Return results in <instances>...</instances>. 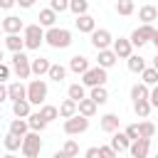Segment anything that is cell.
<instances>
[{
  "label": "cell",
  "mask_w": 158,
  "mask_h": 158,
  "mask_svg": "<svg viewBox=\"0 0 158 158\" xmlns=\"http://www.w3.org/2000/svg\"><path fill=\"white\" fill-rule=\"evenodd\" d=\"M5 99H7V86H5V84H0V104H2Z\"/></svg>",
  "instance_id": "cell-47"
},
{
  "label": "cell",
  "mask_w": 158,
  "mask_h": 158,
  "mask_svg": "<svg viewBox=\"0 0 158 158\" xmlns=\"http://www.w3.org/2000/svg\"><path fill=\"white\" fill-rule=\"evenodd\" d=\"M99 158H118V153L111 146H99Z\"/></svg>",
  "instance_id": "cell-42"
},
{
  "label": "cell",
  "mask_w": 158,
  "mask_h": 158,
  "mask_svg": "<svg viewBox=\"0 0 158 158\" xmlns=\"http://www.w3.org/2000/svg\"><path fill=\"white\" fill-rule=\"evenodd\" d=\"M12 72L17 74V79H20V81H22V79H27V77L32 74V59H30L25 52L12 54Z\"/></svg>",
  "instance_id": "cell-4"
},
{
  "label": "cell",
  "mask_w": 158,
  "mask_h": 158,
  "mask_svg": "<svg viewBox=\"0 0 158 158\" xmlns=\"http://www.w3.org/2000/svg\"><path fill=\"white\" fill-rule=\"evenodd\" d=\"M62 153L64 156H69V158H77L79 156V146H77V141H64V146H62Z\"/></svg>",
  "instance_id": "cell-40"
},
{
  "label": "cell",
  "mask_w": 158,
  "mask_h": 158,
  "mask_svg": "<svg viewBox=\"0 0 158 158\" xmlns=\"http://www.w3.org/2000/svg\"><path fill=\"white\" fill-rule=\"evenodd\" d=\"M106 79H109L106 69H101V67H91V69L81 77V84L89 86V89H96V86H106Z\"/></svg>",
  "instance_id": "cell-6"
},
{
  "label": "cell",
  "mask_w": 158,
  "mask_h": 158,
  "mask_svg": "<svg viewBox=\"0 0 158 158\" xmlns=\"http://www.w3.org/2000/svg\"><path fill=\"white\" fill-rule=\"evenodd\" d=\"M156 158H158V153H156Z\"/></svg>",
  "instance_id": "cell-57"
},
{
  "label": "cell",
  "mask_w": 158,
  "mask_h": 158,
  "mask_svg": "<svg viewBox=\"0 0 158 158\" xmlns=\"http://www.w3.org/2000/svg\"><path fill=\"white\" fill-rule=\"evenodd\" d=\"M20 7H25V10L32 7V0H20Z\"/></svg>",
  "instance_id": "cell-49"
},
{
  "label": "cell",
  "mask_w": 158,
  "mask_h": 158,
  "mask_svg": "<svg viewBox=\"0 0 158 158\" xmlns=\"http://www.w3.org/2000/svg\"><path fill=\"white\" fill-rule=\"evenodd\" d=\"M74 25H77V30L84 32V35H91V32L96 30V20H94L91 15H81V17H77Z\"/></svg>",
  "instance_id": "cell-15"
},
{
  "label": "cell",
  "mask_w": 158,
  "mask_h": 158,
  "mask_svg": "<svg viewBox=\"0 0 158 158\" xmlns=\"http://www.w3.org/2000/svg\"><path fill=\"white\" fill-rule=\"evenodd\" d=\"M44 42L52 49H67L72 44V32L64 30V27H52V30L44 32Z\"/></svg>",
  "instance_id": "cell-1"
},
{
  "label": "cell",
  "mask_w": 158,
  "mask_h": 158,
  "mask_svg": "<svg viewBox=\"0 0 158 158\" xmlns=\"http://www.w3.org/2000/svg\"><path fill=\"white\" fill-rule=\"evenodd\" d=\"M118 121H121V118H118L116 114H104L99 126H101V131H106V133H116V131H118Z\"/></svg>",
  "instance_id": "cell-18"
},
{
  "label": "cell",
  "mask_w": 158,
  "mask_h": 158,
  "mask_svg": "<svg viewBox=\"0 0 158 158\" xmlns=\"http://www.w3.org/2000/svg\"><path fill=\"white\" fill-rule=\"evenodd\" d=\"M77 114H79V116H84V118H91V116L96 114V104L86 96L84 101H79V104H77Z\"/></svg>",
  "instance_id": "cell-27"
},
{
  "label": "cell",
  "mask_w": 158,
  "mask_h": 158,
  "mask_svg": "<svg viewBox=\"0 0 158 158\" xmlns=\"http://www.w3.org/2000/svg\"><path fill=\"white\" fill-rule=\"evenodd\" d=\"M153 69H156V72H158V54H156V57H153Z\"/></svg>",
  "instance_id": "cell-52"
},
{
  "label": "cell",
  "mask_w": 158,
  "mask_h": 158,
  "mask_svg": "<svg viewBox=\"0 0 158 158\" xmlns=\"http://www.w3.org/2000/svg\"><path fill=\"white\" fill-rule=\"evenodd\" d=\"M22 156L25 158H37L40 156V151H42V138H40V133H35V131H30L25 138H22Z\"/></svg>",
  "instance_id": "cell-5"
},
{
  "label": "cell",
  "mask_w": 158,
  "mask_h": 158,
  "mask_svg": "<svg viewBox=\"0 0 158 158\" xmlns=\"http://www.w3.org/2000/svg\"><path fill=\"white\" fill-rule=\"evenodd\" d=\"M12 5H15V2H12V0H0V7H2V10H10V7H12Z\"/></svg>",
  "instance_id": "cell-48"
},
{
  "label": "cell",
  "mask_w": 158,
  "mask_h": 158,
  "mask_svg": "<svg viewBox=\"0 0 158 158\" xmlns=\"http://www.w3.org/2000/svg\"><path fill=\"white\" fill-rule=\"evenodd\" d=\"M7 99H12V104H15V101H25V99H27V86H25L22 81L7 84Z\"/></svg>",
  "instance_id": "cell-12"
},
{
  "label": "cell",
  "mask_w": 158,
  "mask_h": 158,
  "mask_svg": "<svg viewBox=\"0 0 158 158\" xmlns=\"http://www.w3.org/2000/svg\"><path fill=\"white\" fill-rule=\"evenodd\" d=\"M69 69H72L74 74H81V77H84L91 67H89V59H86L84 54H74V57L69 59Z\"/></svg>",
  "instance_id": "cell-14"
},
{
  "label": "cell",
  "mask_w": 158,
  "mask_h": 158,
  "mask_svg": "<svg viewBox=\"0 0 158 158\" xmlns=\"http://www.w3.org/2000/svg\"><path fill=\"white\" fill-rule=\"evenodd\" d=\"M109 146H111L116 153H121V151H128V148H131V141H128V136H126V133H118V131H116Z\"/></svg>",
  "instance_id": "cell-21"
},
{
  "label": "cell",
  "mask_w": 158,
  "mask_h": 158,
  "mask_svg": "<svg viewBox=\"0 0 158 158\" xmlns=\"http://www.w3.org/2000/svg\"><path fill=\"white\" fill-rule=\"evenodd\" d=\"M40 116L49 123V121L59 118V109H57V106H52V104H44V106H40Z\"/></svg>",
  "instance_id": "cell-35"
},
{
  "label": "cell",
  "mask_w": 158,
  "mask_h": 158,
  "mask_svg": "<svg viewBox=\"0 0 158 158\" xmlns=\"http://www.w3.org/2000/svg\"><path fill=\"white\" fill-rule=\"evenodd\" d=\"M52 158H69V156H64V153H62V151H57V153H54V156H52Z\"/></svg>",
  "instance_id": "cell-50"
},
{
  "label": "cell",
  "mask_w": 158,
  "mask_h": 158,
  "mask_svg": "<svg viewBox=\"0 0 158 158\" xmlns=\"http://www.w3.org/2000/svg\"><path fill=\"white\" fill-rule=\"evenodd\" d=\"M111 44H114V37H111V32H109V30H104V27H96V30L91 32V47H94L96 52L111 49Z\"/></svg>",
  "instance_id": "cell-7"
},
{
  "label": "cell",
  "mask_w": 158,
  "mask_h": 158,
  "mask_svg": "<svg viewBox=\"0 0 158 158\" xmlns=\"http://www.w3.org/2000/svg\"><path fill=\"white\" fill-rule=\"evenodd\" d=\"M49 10L52 12H64V10H69V2L67 0H52L49 2Z\"/></svg>",
  "instance_id": "cell-41"
},
{
  "label": "cell",
  "mask_w": 158,
  "mask_h": 158,
  "mask_svg": "<svg viewBox=\"0 0 158 158\" xmlns=\"http://www.w3.org/2000/svg\"><path fill=\"white\" fill-rule=\"evenodd\" d=\"M151 109H153V106H151V101H148V99H146V101H136V104H133V111H136V116H138V118H148Z\"/></svg>",
  "instance_id": "cell-38"
},
{
  "label": "cell",
  "mask_w": 158,
  "mask_h": 158,
  "mask_svg": "<svg viewBox=\"0 0 158 158\" xmlns=\"http://www.w3.org/2000/svg\"><path fill=\"white\" fill-rule=\"evenodd\" d=\"M69 10H72L77 17L89 15V12H86V10H89V2H86V0H72V2H69Z\"/></svg>",
  "instance_id": "cell-37"
},
{
  "label": "cell",
  "mask_w": 158,
  "mask_h": 158,
  "mask_svg": "<svg viewBox=\"0 0 158 158\" xmlns=\"http://www.w3.org/2000/svg\"><path fill=\"white\" fill-rule=\"evenodd\" d=\"M0 32H2V27H0Z\"/></svg>",
  "instance_id": "cell-56"
},
{
  "label": "cell",
  "mask_w": 158,
  "mask_h": 158,
  "mask_svg": "<svg viewBox=\"0 0 158 158\" xmlns=\"http://www.w3.org/2000/svg\"><path fill=\"white\" fill-rule=\"evenodd\" d=\"M47 81L44 79H32L30 84H27V101L30 104H40V106H44V99H47Z\"/></svg>",
  "instance_id": "cell-3"
},
{
  "label": "cell",
  "mask_w": 158,
  "mask_h": 158,
  "mask_svg": "<svg viewBox=\"0 0 158 158\" xmlns=\"http://www.w3.org/2000/svg\"><path fill=\"white\" fill-rule=\"evenodd\" d=\"M84 158H99V146H91V148H86Z\"/></svg>",
  "instance_id": "cell-46"
},
{
  "label": "cell",
  "mask_w": 158,
  "mask_h": 158,
  "mask_svg": "<svg viewBox=\"0 0 158 158\" xmlns=\"http://www.w3.org/2000/svg\"><path fill=\"white\" fill-rule=\"evenodd\" d=\"M148 151H151V141L138 138V141H133V143H131L128 156H131V158H146V156H148Z\"/></svg>",
  "instance_id": "cell-13"
},
{
  "label": "cell",
  "mask_w": 158,
  "mask_h": 158,
  "mask_svg": "<svg viewBox=\"0 0 158 158\" xmlns=\"http://www.w3.org/2000/svg\"><path fill=\"white\" fill-rule=\"evenodd\" d=\"M126 64H128V72H133V74H143L146 72V59L141 54H131L126 59Z\"/></svg>",
  "instance_id": "cell-24"
},
{
  "label": "cell",
  "mask_w": 158,
  "mask_h": 158,
  "mask_svg": "<svg viewBox=\"0 0 158 158\" xmlns=\"http://www.w3.org/2000/svg\"><path fill=\"white\" fill-rule=\"evenodd\" d=\"M158 17V7L156 5H141L138 7V20H143V25H151Z\"/></svg>",
  "instance_id": "cell-19"
},
{
  "label": "cell",
  "mask_w": 158,
  "mask_h": 158,
  "mask_svg": "<svg viewBox=\"0 0 158 158\" xmlns=\"http://www.w3.org/2000/svg\"><path fill=\"white\" fill-rule=\"evenodd\" d=\"M141 84H146L148 89H153V86H158V72H156L153 67H146V72L141 74Z\"/></svg>",
  "instance_id": "cell-32"
},
{
  "label": "cell",
  "mask_w": 158,
  "mask_h": 158,
  "mask_svg": "<svg viewBox=\"0 0 158 158\" xmlns=\"http://www.w3.org/2000/svg\"><path fill=\"white\" fill-rule=\"evenodd\" d=\"M52 81H57V84H62L64 81V77H67V67L64 64H52V69H49V74H47Z\"/></svg>",
  "instance_id": "cell-34"
},
{
  "label": "cell",
  "mask_w": 158,
  "mask_h": 158,
  "mask_svg": "<svg viewBox=\"0 0 158 158\" xmlns=\"http://www.w3.org/2000/svg\"><path fill=\"white\" fill-rule=\"evenodd\" d=\"M10 72H12V67H7V64L2 62V64H0V84H2L5 79H10Z\"/></svg>",
  "instance_id": "cell-44"
},
{
  "label": "cell",
  "mask_w": 158,
  "mask_h": 158,
  "mask_svg": "<svg viewBox=\"0 0 158 158\" xmlns=\"http://www.w3.org/2000/svg\"><path fill=\"white\" fill-rule=\"evenodd\" d=\"M153 44H156V49H158V30H156V35H153V40H151Z\"/></svg>",
  "instance_id": "cell-51"
},
{
  "label": "cell",
  "mask_w": 158,
  "mask_h": 158,
  "mask_svg": "<svg viewBox=\"0 0 158 158\" xmlns=\"http://www.w3.org/2000/svg\"><path fill=\"white\" fill-rule=\"evenodd\" d=\"M126 158H131V156H126Z\"/></svg>",
  "instance_id": "cell-55"
},
{
  "label": "cell",
  "mask_w": 158,
  "mask_h": 158,
  "mask_svg": "<svg viewBox=\"0 0 158 158\" xmlns=\"http://www.w3.org/2000/svg\"><path fill=\"white\" fill-rule=\"evenodd\" d=\"M57 109H59V116H62L64 121H67V118H74V116H77V101H72V99H64V101H62V104H59Z\"/></svg>",
  "instance_id": "cell-26"
},
{
  "label": "cell",
  "mask_w": 158,
  "mask_h": 158,
  "mask_svg": "<svg viewBox=\"0 0 158 158\" xmlns=\"http://www.w3.org/2000/svg\"><path fill=\"white\" fill-rule=\"evenodd\" d=\"M49 69H52V62H49V59H44V57L32 59V74H35L37 79L44 77V74H49Z\"/></svg>",
  "instance_id": "cell-17"
},
{
  "label": "cell",
  "mask_w": 158,
  "mask_h": 158,
  "mask_svg": "<svg viewBox=\"0 0 158 158\" xmlns=\"http://www.w3.org/2000/svg\"><path fill=\"white\" fill-rule=\"evenodd\" d=\"M0 64H2V49H0Z\"/></svg>",
  "instance_id": "cell-54"
},
{
  "label": "cell",
  "mask_w": 158,
  "mask_h": 158,
  "mask_svg": "<svg viewBox=\"0 0 158 158\" xmlns=\"http://www.w3.org/2000/svg\"><path fill=\"white\" fill-rule=\"evenodd\" d=\"M67 99H72V101H84L86 99V86L84 84H69V89H67Z\"/></svg>",
  "instance_id": "cell-25"
},
{
  "label": "cell",
  "mask_w": 158,
  "mask_h": 158,
  "mask_svg": "<svg viewBox=\"0 0 158 158\" xmlns=\"http://www.w3.org/2000/svg\"><path fill=\"white\" fill-rule=\"evenodd\" d=\"M2 158H17V156H15V153H5Z\"/></svg>",
  "instance_id": "cell-53"
},
{
  "label": "cell",
  "mask_w": 158,
  "mask_h": 158,
  "mask_svg": "<svg viewBox=\"0 0 158 158\" xmlns=\"http://www.w3.org/2000/svg\"><path fill=\"white\" fill-rule=\"evenodd\" d=\"M89 99H91L96 106L106 104V101H109V91H106V86H96V89H91V91H89Z\"/></svg>",
  "instance_id": "cell-31"
},
{
  "label": "cell",
  "mask_w": 158,
  "mask_h": 158,
  "mask_svg": "<svg viewBox=\"0 0 158 158\" xmlns=\"http://www.w3.org/2000/svg\"><path fill=\"white\" fill-rule=\"evenodd\" d=\"M5 47H7L12 54H17V52L25 49V40H22L20 35H5Z\"/></svg>",
  "instance_id": "cell-22"
},
{
  "label": "cell",
  "mask_w": 158,
  "mask_h": 158,
  "mask_svg": "<svg viewBox=\"0 0 158 158\" xmlns=\"http://www.w3.org/2000/svg\"><path fill=\"white\" fill-rule=\"evenodd\" d=\"M22 40H25V49H40L42 42H44V30L40 27V22H35V25H25Z\"/></svg>",
  "instance_id": "cell-2"
},
{
  "label": "cell",
  "mask_w": 158,
  "mask_h": 158,
  "mask_svg": "<svg viewBox=\"0 0 158 158\" xmlns=\"http://www.w3.org/2000/svg\"><path fill=\"white\" fill-rule=\"evenodd\" d=\"M7 133H12V136H17V138H25V136L30 133L27 118H12V121H10V131H7Z\"/></svg>",
  "instance_id": "cell-16"
},
{
  "label": "cell",
  "mask_w": 158,
  "mask_h": 158,
  "mask_svg": "<svg viewBox=\"0 0 158 158\" xmlns=\"http://www.w3.org/2000/svg\"><path fill=\"white\" fill-rule=\"evenodd\" d=\"M0 27H2L5 35H20V32H25V25H22V20H20L17 15H7V17L0 22Z\"/></svg>",
  "instance_id": "cell-10"
},
{
  "label": "cell",
  "mask_w": 158,
  "mask_h": 158,
  "mask_svg": "<svg viewBox=\"0 0 158 158\" xmlns=\"http://www.w3.org/2000/svg\"><path fill=\"white\" fill-rule=\"evenodd\" d=\"M27 126H30V131H35V133H42V131L47 128V121L40 116V111H35V114L27 118Z\"/></svg>",
  "instance_id": "cell-30"
},
{
  "label": "cell",
  "mask_w": 158,
  "mask_h": 158,
  "mask_svg": "<svg viewBox=\"0 0 158 158\" xmlns=\"http://www.w3.org/2000/svg\"><path fill=\"white\" fill-rule=\"evenodd\" d=\"M131 99H133V104L136 101H146V99H151V89L146 84H133L131 86Z\"/></svg>",
  "instance_id": "cell-29"
},
{
  "label": "cell",
  "mask_w": 158,
  "mask_h": 158,
  "mask_svg": "<svg viewBox=\"0 0 158 158\" xmlns=\"http://www.w3.org/2000/svg\"><path fill=\"white\" fill-rule=\"evenodd\" d=\"M40 27H47V30H52L54 27V22H57V12H52L49 7H44V10H40Z\"/></svg>",
  "instance_id": "cell-28"
},
{
  "label": "cell",
  "mask_w": 158,
  "mask_h": 158,
  "mask_svg": "<svg viewBox=\"0 0 158 158\" xmlns=\"http://www.w3.org/2000/svg\"><path fill=\"white\" fill-rule=\"evenodd\" d=\"M153 35H156V27L153 25H141V27H136L133 32H131V44L133 47H143L146 42H151L153 40Z\"/></svg>",
  "instance_id": "cell-8"
},
{
  "label": "cell",
  "mask_w": 158,
  "mask_h": 158,
  "mask_svg": "<svg viewBox=\"0 0 158 158\" xmlns=\"http://www.w3.org/2000/svg\"><path fill=\"white\" fill-rule=\"evenodd\" d=\"M148 101H151V106H153V109H158V86H153V89H151V99H148Z\"/></svg>",
  "instance_id": "cell-45"
},
{
  "label": "cell",
  "mask_w": 158,
  "mask_h": 158,
  "mask_svg": "<svg viewBox=\"0 0 158 158\" xmlns=\"http://www.w3.org/2000/svg\"><path fill=\"white\" fill-rule=\"evenodd\" d=\"M126 136H128V141L133 143V141H138V123H131V126H126V131H123Z\"/></svg>",
  "instance_id": "cell-43"
},
{
  "label": "cell",
  "mask_w": 158,
  "mask_h": 158,
  "mask_svg": "<svg viewBox=\"0 0 158 158\" xmlns=\"http://www.w3.org/2000/svg\"><path fill=\"white\" fill-rule=\"evenodd\" d=\"M153 133H156V126H153L151 121H141V123H138V138L151 141V138H153Z\"/></svg>",
  "instance_id": "cell-36"
},
{
  "label": "cell",
  "mask_w": 158,
  "mask_h": 158,
  "mask_svg": "<svg viewBox=\"0 0 158 158\" xmlns=\"http://www.w3.org/2000/svg\"><path fill=\"white\" fill-rule=\"evenodd\" d=\"M12 114H15V118H30L32 116V104L25 99V101H15L12 104Z\"/></svg>",
  "instance_id": "cell-20"
},
{
  "label": "cell",
  "mask_w": 158,
  "mask_h": 158,
  "mask_svg": "<svg viewBox=\"0 0 158 158\" xmlns=\"http://www.w3.org/2000/svg\"><path fill=\"white\" fill-rule=\"evenodd\" d=\"M111 49H114V54H116L118 59H128V57L133 54V44H131V40H126V37H118V40H114Z\"/></svg>",
  "instance_id": "cell-11"
},
{
  "label": "cell",
  "mask_w": 158,
  "mask_h": 158,
  "mask_svg": "<svg viewBox=\"0 0 158 158\" xmlns=\"http://www.w3.org/2000/svg\"><path fill=\"white\" fill-rule=\"evenodd\" d=\"M96 59H99V64H96V67H101V69H111V67L116 64V59H118V57L114 54V49H104V52H99V57H96Z\"/></svg>",
  "instance_id": "cell-23"
},
{
  "label": "cell",
  "mask_w": 158,
  "mask_h": 158,
  "mask_svg": "<svg viewBox=\"0 0 158 158\" xmlns=\"http://www.w3.org/2000/svg\"><path fill=\"white\" fill-rule=\"evenodd\" d=\"M2 146H5V151H7V153H15V151H20V148H22V138H17V136L7 133V136L2 138Z\"/></svg>",
  "instance_id": "cell-33"
},
{
  "label": "cell",
  "mask_w": 158,
  "mask_h": 158,
  "mask_svg": "<svg viewBox=\"0 0 158 158\" xmlns=\"http://www.w3.org/2000/svg\"><path fill=\"white\" fill-rule=\"evenodd\" d=\"M89 128V118H84V116H74V118H67L64 121V133L67 136H79V133H84Z\"/></svg>",
  "instance_id": "cell-9"
},
{
  "label": "cell",
  "mask_w": 158,
  "mask_h": 158,
  "mask_svg": "<svg viewBox=\"0 0 158 158\" xmlns=\"http://www.w3.org/2000/svg\"><path fill=\"white\" fill-rule=\"evenodd\" d=\"M133 10H136L133 0H118V2H116V12H118V15H123V17H128Z\"/></svg>",
  "instance_id": "cell-39"
}]
</instances>
